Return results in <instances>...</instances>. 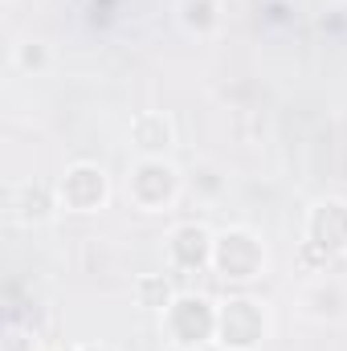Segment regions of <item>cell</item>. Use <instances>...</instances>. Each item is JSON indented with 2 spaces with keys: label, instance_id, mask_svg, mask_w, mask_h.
<instances>
[{
  "label": "cell",
  "instance_id": "cell-1",
  "mask_svg": "<svg viewBox=\"0 0 347 351\" xmlns=\"http://www.w3.org/2000/svg\"><path fill=\"white\" fill-rule=\"evenodd\" d=\"M176 188H180V172H176L172 164L147 160V156L131 168V180H127V192H131V200L143 213H160L164 204H172Z\"/></svg>",
  "mask_w": 347,
  "mask_h": 351
},
{
  "label": "cell",
  "instance_id": "cell-2",
  "mask_svg": "<svg viewBox=\"0 0 347 351\" xmlns=\"http://www.w3.org/2000/svg\"><path fill=\"white\" fill-rule=\"evenodd\" d=\"M213 265L225 274V278H237V282H250L258 278V269L265 265V250L254 233L246 229H233L225 237L213 241Z\"/></svg>",
  "mask_w": 347,
  "mask_h": 351
},
{
  "label": "cell",
  "instance_id": "cell-3",
  "mask_svg": "<svg viewBox=\"0 0 347 351\" xmlns=\"http://www.w3.org/2000/svg\"><path fill=\"white\" fill-rule=\"evenodd\" d=\"M217 327H221V343L233 351H254L265 339V315H261L258 302H229L221 315H217Z\"/></svg>",
  "mask_w": 347,
  "mask_h": 351
},
{
  "label": "cell",
  "instance_id": "cell-4",
  "mask_svg": "<svg viewBox=\"0 0 347 351\" xmlns=\"http://www.w3.org/2000/svg\"><path fill=\"white\" fill-rule=\"evenodd\" d=\"M58 192H62V204L70 213H94L106 200V172L94 168V164H74L70 172L62 176Z\"/></svg>",
  "mask_w": 347,
  "mask_h": 351
},
{
  "label": "cell",
  "instance_id": "cell-5",
  "mask_svg": "<svg viewBox=\"0 0 347 351\" xmlns=\"http://www.w3.org/2000/svg\"><path fill=\"white\" fill-rule=\"evenodd\" d=\"M131 139H135V147H139L147 160H164V152L176 147V127H172L168 114L147 110V114H139V119L131 123Z\"/></svg>",
  "mask_w": 347,
  "mask_h": 351
},
{
  "label": "cell",
  "instance_id": "cell-6",
  "mask_svg": "<svg viewBox=\"0 0 347 351\" xmlns=\"http://www.w3.org/2000/svg\"><path fill=\"white\" fill-rule=\"evenodd\" d=\"M311 225H323V233H311V245L323 250V241L331 233L327 254H344L347 250V200H319L315 213H311Z\"/></svg>",
  "mask_w": 347,
  "mask_h": 351
},
{
  "label": "cell",
  "instance_id": "cell-7",
  "mask_svg": "<svg viewBox=\"0 0 347 351\" xmlns=\"http://www.w3.org/2000/svg\"><path fill=\"white\" fill-rule=\"evenodd\" d=\"M8 208H12V217H16V221L37 225V221H49L58 204H53V192H49L45 184H16V188H12Z\"/></svg>",
  "mask_w": 347,
  "mask_h": 351
},
{
  "label": "cell",
  "instance_id": "cell-8",
  "mask_svg": "<svg viewBox=\"0 0 347 351\" xmlns=\"http://www.w3.org/2000/svg\"><path fill=\"white\" fill-rule=\"evenodd\" d=\"M172 258L184 265V269L213 262V241H208V233H204V229H196V225H184V229H176V237H172Z\"/></svg>",
  "mask_w": 347,
  "mask_h": 351
},
{
  "label": "cell",
  "instance_id": "cell-9",
  "mask_svg": "<svg viewBox=\"0 0 347 351\" xmlns=\"http://www.w3.org/2000/svg\"><path fill=\"white\" fill-rule=\"evenodd\" d=\"M180 16H184L188 29L208 33V29H217V0H184L180 4Z\"/></svg>",
  "mask_w": 347,
  "mask_h": 351
},
{
  "label": "cell",
  "instance_id": "cell-10",
  "mask_svg": "<svg viewBox=\"0 0 347 351\" xmlns=\"http://www.w3.org/2000/svg\"><path fill=\"white\" fill-rule=\"evenodd\" d=\"M12 66L16 70H45L49 66V49L41 45V41H21V45H12Z\"/></svg>",
  "mask_w": 347,
  "mask_h": 351
},
{
  "label": "cell",
  "instance_id": "cell-11",
  "mask_svg": "<svg viewBox=\"0 0 347 351\" xmlns=\"http://www.w3.org/2000/svg\"><path fill=\"white\" fill-rule=\"evenodd\" d=\"M139 298H143V306H152V311H168V306H172V290H168L164 278H143V282H139Z\"/></svg>",
  "mask_w": 347,
  "mask_h": 351
}]
</instances>
